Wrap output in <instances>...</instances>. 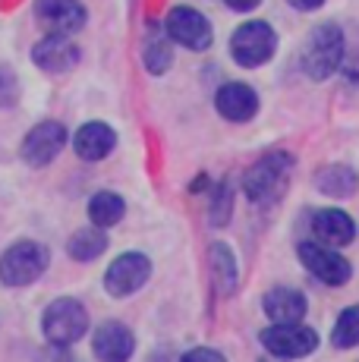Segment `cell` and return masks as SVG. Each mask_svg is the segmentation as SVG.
Listing matches in <instances>:
<instances>
[{"label": "cell", "mask_w": 359, "mask_h": 362, "mask_svg": "<svg viewBox=\"0 0 359 362\" xmlns=\"http://www.w3.org/2000/svg\"><path fill=\"white\" fill-rule=\"evenodd\" d=\"M290 170H293V158L287 151H274L255 161L243 177V192L252 205H271L278 196H284Z\"/></svg>", "instance_id": "cell-1"}, {"label": "cell", "mask_w": 359, "mask_h": 362, "mask_svg": "<svg viewBox=\"0 0 359 362\" xmlns=\"http://www.w3.org/2000/svg\"><path fill=\"white\" fill-rule=\"evenodd\" d=\"M41 331L54 346H70L88 334V312L79 299H54L41 315Z\"/></svg>", "instance_id": "cell-2"}, {"label": "cell", "mask_w": 359, "mask_h": 362, "mask_svg": "<svg viewBox=\"0 0 359 362\" xmlns=\"http://www.w3.org/2000/svg\"><path fill=\"white\" fill-rule=\"evenodd\" d=\"M47 268V249L35 240L13 243L4 255H0V284L6 287H29L35 284Z\"/></svg>", "instance_id": "cell-3"}, {"label": "cell", "mask_w": 359, "mask_h": 362, "mask_svg": "<svg viewBox=\"0 0 359 362\" xmlns=\"http://www.w3.org/2000/svg\"><path fill=\"white\" fill-rule=\"evenodd\" d=\"M343 60V32L337 25H319L302 47V69L315 82L328 79Z\"/></svg>", "instance_id": "cell-4"}, {"label": "cell", "mask_w": 359, "mask_h": 362, "mask_svg": "<svg viewBox=\"0 0 359 362\" xmlns=\"http://www.w3.org/2000/svg\"><path fill=\"white\" fill-rule=\"evenodd\" d=\"M274 47H278V35L268 23L255 19V23H246L233 32L230 38V54L240 66L252 69V66H261L271 60Z\"/></svg>", "instance_id": "cell-5"}, {"label": "cell", "mask_w": 359, "mask_h": 362, "mask_svg": "<svg viewBox=\"0 0 359 362\" xmlns=\"http://www.w3.org/2000/svg\"><path fill=\"white\" fill-rule=\"evenodd\" d=\"M261 346H265L271 356L300 359V356L315 353V346H319V334H315L312 328H306V325H300V322L271 325V328L261 331Z\"/></svg>", "instance_id": "cell-6"}, {"label": "cell", "mask_w": 359, "mask_h": 362, "mask_svg": "<svg viewBox=\"0 0 359 362\" xmlns=\"http://www.w3.org/2000/svg\"><path fill=\"white\" fill-rule=\"evenodd\" d=\"M164 32L170 41L189 47V51H205L211 45V23L192 6H174L164 19Z\"/></svg>", "instance_id": "cell-7"}, {"label": "cell", "mask_w": 359, "mask_h": 362, "mask_svg": "<svg viewBox=\"0 0 359 362\" xmlns=\"http://www.w3.org/2000/svg\"><path fill=\"white\" fill-rule=\"evenodd\" d=\"M148 274H151L148 255H142V252H123L120 259H114V264L107 268V274H105V290H107L110 296H117V299L133 296L136 290L145 287Z\"/></svg>", "instance_id": "cell-8"}, {"label": "cell", "mask_w": 359, "mask_h": 362, "mask_svg": "<svg viewBox=\"0 0 359 362\" xmlns=\"http://www.w3.org/2000/svg\"><path fill=\"white\" fill-rule=\"evenodd\" d=\"M300 262L306 264V271H312L322 284L328 287H343L353 274L350 262L343 255L334 252V246H324V243H302L300 246Z\"/></svg>", "instance_id": "cell-9"}, {"label": "cell", "mask_w": 359, "mask_h": 362, "mask_svg": "<svg viewBox=\"0 0 359 362\" xmlns=\"http://www.w3.org/2000/svg\"><path fill=\"white\" fill-rule=\"evenodd\" d=\"M66 145V129L64 123H38L29 136L23 139V161L29 167H45L60 155V148Z\"/></svg>", "instance_id": "cell-10"}, {"label": "cell", "mask_w": 359, "mask_h": 362, "mask_svg": "<svg viewBox=\"0 0 359 362\" xmlns=\"http://www.w3.org/2000/svg\"><path fill=\"white\" fill-rule=\"evenodd\" d=\"M32 60L45 73H66L79 64V47L70 41V35H47L32 47Z\"/></svg>", "instance_id": "cell-11"}, {"label": "cell", "mask_w": 359, "mask_h": 362, "mask_svg": "<svg viewBox=\"0 0 359 362\" xmlns=\"http://www.w3.org/2000/svg\"><path fill=\"white\" fill-rule=\"evenodd\" d=\"M215 107L224 120L246 123V120H252L255 110H259V95H255L246 82H227V86L218 88Z\"/></svg>", "instance_id": "cell-12"}, {"label": "cell", "mask_w": 359, "mask_h": 362, "mask_svg": "<svg viewBox=\"0 0 359 362\" xmlns=\"http://www.w3.org/2000/svg\"><path fill=\"white\" fill-rule=\"evenodd\" d=\"M136 350V337L126 325L120 322H105L92 337V353L98 359H107V362H123L129 359Z\"/></svg>", "instance_id": "cell-13"}, {"label": "cell", "mask_w": 359, "mask_h": 362, "mask_svg": "<svg viewBox=\"0 0 359 362\" xmlns=\"http://www.w3.org/2000/svg\"><path fill=\"white\" fill-rule=\"evenodd\" d=\"M41 25L51 35H76L86 25V6L79 0H47L38 10Z\"/></svg>", "instance_id": "cell-14"}, {"label": "cell", "mask_w": 359, "mask_h": 362, "mask_svg": "<svg viewBox=\"0 0 359 362\" xmlns=\"http://www.w3.org/2000/svg\"><path fill=\"white\" fill-rule=\"evenodd\" d=\"M261 309H265V315L271 318L274 325H290V322H302L309 303H306V296H302L300 290L274 287V290H268L265 293V299H261Z\"/></svg>", "instance_id": "cell-15"}, {"label": "cell", "mask_w": 359, "mask_h": 362, "mask_svg": "<svg viewBox=\"0 0 359 362\" xmlns=\"http://www.w3.org/2000/svg\"><path fill=\"white\" fill-rule=\"evenodd\" d=\"M114 145H117V132L107 123H98V120L79 127V132L73 139V148L82 161H105L110 151H114Z\"/></svg>", "instance_id": "cell-16"}, {"label": "cell", "mask_w": 359, "mask_h": 362, "mask_svg": "<svg viewBox=\"0 0 359 362\" xmlns=\"http://www.w3.org/2000/svg\"><path fill=\"white\" fill-rule=\"evenodd\" d=\"M312 233L324 246H347L356 233V224L341 208H322L312 214Z\"/></svg>", "instance_id": "cell-17"}, {"label": "cell", "mask_w": 359, "mask_h": 362, "mask_svg": "<svg viewBox=\"0 0 359 362\" xmlns=\"http://www.w3.org/2000/svg\"><path fill=\"white\" fill-rule=\"evenodd\" d=\"M208 268H211V281H215V290L220 296H230L237 290V259H233L230 246L224 243H211L208 246Z\"/></svg>", "instance_id": "cell-18"}, {"label": "cell", "mask_w": 359, "mask_h": 362, "mask_svg": "<svg viewBox=\"0 0 359 362\" xmlns=\"http://www.w3.org/2000/svg\"><path fill=\"white\" fill-rule=\"evenodd\" d=\"M356 170L353 167H343V164H331V167H322L315 173V186L324 196H334V199H343V196H353L356 192Z\"/></svg>", "instance_id": "cell-19"}, {"label": "cell", "mask_w": 359, "mask_h": 362, "mask_svg": "<svg viewBox=\"0 0 359 362\" xmlns=\"http://www.w3.org/2000/svg\"><path fill=\"white\" fill-rule=\"evenodd\" d=\"M105 249H107L105 227H82V230H76L70 236V243H66V252H70V259H76V262H95Z\"/></svg>", "instance_id": "cell-20"}, {"label": "cell", "mask_w": 359, "mask_h": 362, "mask_svg": "<svg viewBox=\"0 0 359 362\" xmlns=\"http://www.w3.org/2000/svg\"><path fill=\"white\" fill-rule=\"evenodd\" d=\"M123 211H126V205H123V199L117 196V192H95L92 202H88V218H92L95 227H114L117 221H123Z\"/></svg>", "instance_id": "cell-21"}, {"label": "cell", "mask_w": 359, "mask_h": 362, "mask_svg": "<svg viewBox=\"0 0 359 362\" xmlns=\"http://www.w3.org/2000/svg\"><path fill=\"white\" fill-rule=\"evenodd\" d=\"M145 69L155 76H161L164 69L174 64V51H170V41L167 35H148V41H145Z\"/></svg>", "instance_id": "cell-22"}, {"label": "cell", "mask_w": 359, "mask_h": 362, "mask_svg": "<svg viewBox=\"0 0 359 362\" xmlns=\"http://www.w3.org/2000/svg\"><path fill=\"white\" fill-rule=\"evenodd\" d=\"M331 340H334L337 350H350V346L359 344V305H350V309L341 312Z\"/></svg>", "instance_id": "cell-23"}, {"label": "cell", "mask_w": 359, "mask_h": 362, "mask_svg": "<svg viewBox=\"0 0 359 362\" xmlns=\"http://www.w3.org/2000/svg\"><path fill=\"white\" fill-rule=\"evenodd\" d=\"M230 211H233V186L224 180L215 189V199H211V208H208L211 227H224L230 221Z\"/></svg>", "instance_id": "cell-24"}, {"label": "cell", "mask_w": 359, "mask_h": 362, "mask_svg": "<svg viewBox=\"0 0 359 362\" xmlns=\"http://www.w3.org/2000/svg\"><path fill=\"white\" fill-rule=\"evenodd\" d=\"M19 101V82L10 66H0V107H13Z\"/></svg>", "instance_id": "cell-25"}, {"label": "cell", "mask_w": 359, "mask_h": 362, "mask_svg": "<svg viewBox=\"0 0 359 362\" xmlns=\"http://www.w3.org/2000/svg\"><path fill=\"white\" fill-rule=\"evenodd\" d=\"M224 356H220L218 350H189L183 356V362H220Z\"/></svg>", "instance_id": "cell-26"}, {"label": "cell", "mask_w": 359, "mask_h": 362, "mask_svg": "<svg viewBox=\"0 0 359 362\" xmlns=\"http://www.w3.org/2000/svg\"><path fill=\"white\" fill-rule=\"evenodd\" d=\"M230 10H237V13H249V10H255V6L261 4V0H224Z\"/></svg>", "instance_id": "cell-27"}, {"label": "cell", "mask_w": 359, "mask_h": 362, "mask_svg": "<svg viewBox=\"0 0 359 362\" xmlns=\"http://www.w3.org/2000/svg\"><path fill=\"white\" fill-rule=\"evenodd\" d=\"M287 4L296 6V10H306V13H309V10H319L324 0H287Z\"/></svg>", "instance_id": "cell-28"}]
</instances>
